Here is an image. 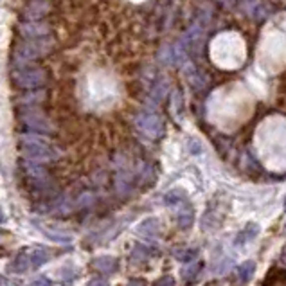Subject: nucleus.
I'll list each match as a JSON object with an SVG mask.
<instances>
[{
    "mask_svg": "<svg viewBox=\"0 0 286 286\" xmlns=\"http://www.w3.org/2000/svg\"><path fill=\"white\" fill-rule=\"evenodd\" d=\"M285 205H286V202H285Z\"/></svg>",
    "mask_w": 286,
    "mask_h": 286,
    "instance_id": "obj_18",
    "label": "nucleus"
},
{
    "mask_svg": "<svg viewBox=\"0 0 286 286\" xmlns=\"http://www.w3.org/2000/svg\"><path fill=\"white\" fill-rule=\"evenodd\" d=\"M259 234V225L258 223H249L238 236H236V245H245L249 243L250 239H254Z\"/></svg>",
    "mask_w": 286,
    "mask_h": 286,
    "instance_id": "obj_2",
    "label": "nucleus"
},
{
    "mask_svg": "<svg viewBox=\"0 0 286 286\" xmlns=\"http://www.w3.org/2000/svg\"><path fill=\"white\" fill-rule=\"evenodd\" d=\"M0 238H2V234H0Z\"/></svg>",
    "mask_w": 286,
    "mask_h": 286,
    "instance_id": "obj_17",
    "label": "nucleus"
},
{
    "mask_svg": "<svg viewBox=\"0 0 286 286\" xmlns=\"http://www.w3.org/2000/svg\"><path fill=\"white\" fill-rule=\"evenodd\" d=\"M254 272H256V263L254 261H245L239 265L238 268V277L241 283H247L250 281V277L254 276Z\"/></svg>",
    "mask_w": 286,
    "mask_h": 286,
    "instance_id": "obj_4",
    "label": "nucleus"
},
{
    "mask_svg": "<svg viewBox=\"0 0 286 286\" xmlns=\"http://www.w3.org/2000/svg\"><path fill=\"white\" fill-rule=\"evenodd\" d=\"M196 256H198V252L194 249H184V250H177V252H175V258L182 263L192 261V259H196Z\"/></svg>",
    "mask_w": 286,
    "mask_h": 286,
    "instance_id": "obj_6",
    "label": "nucleus"
},
{
    "mask_svg": "<svg viewBox=\"0 0 286 286\" xmlns=\"http://www.w3.org/2000/svg\"><path fill=\"white\" fill-rule=\"evenodd\" d=\"M137 126L148 137H159L162 133V121L157 115H150V113H144L137 119Z\"/></svg>",
    "mask_w": 286,
    "mask_h": 286,
    "instance_id": "obj_1",
    "label": "nucleus"
},
{
    "mask_svg": "<svg viewBox=\"0 0 286 286\" xmlns=\"http://www.w3.org/2000/svg\"><path fill=\"white\" fill-rule=\"evenodd\" d=\"M155 286H175V279L173 277H162V279H160L159 283H157Z\"/></svg>",
    "mask_w": 286,
    "mask_h": 286,
    "instance_id": "obj_12",
    "label": "nucleus"
},
{
    "mask_svg": "<svg viewBox=\"0 0 286 286\" xmlns=\"http://www.w3.org/2000/svg\"><path fill=\"white\" fill-rule=\"evenodd\" d=\"M89 286H108V285L103 279H92V281L89 283Z\"/></svg>",
    "mask_w": 286,
    "mask_h": 286,
    "instance_id": "obj_13",
    "label": "nucleus"
},
{
    "mask_svg": "<svg viewBox=\"0 0 286 286\" xmlns=\"http://www.w3.org/2000/svg\"><path fill=\"white\" fill-rule=\"evenodd\" d=\"M92 265H94L97 270H101V272H113V270L117 268V259L110 258V256H104V258H97Z\"/></svg>",
    "mask_w": 286,
    "mask_h": 286,
    "instance_id": "obj_3",
    "label": "nucleus"
},
{
    "mask_svg": "<svg viewBox=\"0 0 286 286\" xmlns=\"http://www.w3.org/2000/svg\"><path fill=\"white\" fill-rule=\"evenodd\" d=\"M45 261H47V254L45 252H34L33 256H31V265H33V267H40V265Z\"/></svg>",
    "mask_w": 286,
    "mask_h": 286,
    "instance_id": "obj_10",
    "label": "nucleus"
},
{
    "mask_svg": "<svg viewBox=\"0 0 286 286\" xmlns=\"http://www.w3.org/2000/svg\"><path fill=\"white\" fill-rule=\"evenodd\" d=\"M139 230H141L142 234H150V236L157 234V232H159V221L153 220V218H151V220H146Z\"/></svg>",
    "mask_w": 286,
    "mask_h": 286,
    "instance_id": "obj_7",
    "label": "nucleus"
},
{
    "mask_svg": "<svg viewBox=\"0 0 286 286\" xmlns=\"http://www.w3.org/2000/svg\"><path fill=\"white\" fill-rule=\"evenodd\" d=\"M184 200H186V196H184L182 191H171L166 194V203H168V205H179Z\"/></svg>",
    "mask_w": 286,
    "mask_h": 286,
    "instance_id": "obj_8",
    "label": "nucleus"
},
{
    "mask_svg": "<svg viewBox=\"0 0 286 286\" xmlns=\"http://www.w3.org/2000/svg\"><path fill=\"white\" fill-rule=\"evenodd\" d=\"M128 286H146V283L142 281V279H131V281L128 283Z\"/></svg>",
    "mask_w": 286,
    "mask_h": 286,
    "instance_id": "obj_14",
    "label": "nucleus"
},
{
    "mask_svg": "<svg viewBox=\"0 0 286 286\" xmlns=\"http://www.w3.org/2000/svg\"><path fill=\"white\" fill-rule=\"evenodd\" d=\"M31 265V259L27 258V256H20L18 259H16V270H20V272H24V270H27V267Z\"/></svg>",
    "mask_w": 286,
    "mask_h": 286,
    "instance_id": "obj_11",
    "label": "nucleus"
},
{
    "mask_svg": "<svg viewBox=\"0 0 286 286\" xmlns=\"http://www.w3.org/2000/svg\"><path fill=\"white\" fill-rule=\"evenodd\" d=\"M203 268V263H196V265H191V267L184 268L182 270V277L186 281H192V279H196V276L202 272Z\"/></svg>",
    "mask_w": 286,
    "mask_h": 286,
    "instance_id": "obj_5",
    "label": "nucleus"
},
{
    "mask_svg": "<svg viewBox=\"0 0 286 286\" xmlns=\"http://www.w3.org/2000/svg\"><path fill=\"white\" fill-rule=\"evenodd\" d=\"M33 286H51V285H49L47 279H38L36 283H33Z\"/></svg>",
    "mask_w": 286,
    "mask_h": 286,
    "instance_id": "obj_15",
    "label": "nucleus"
},
{
    "mask_svg": "<svg viewBox=\"0 0 286 286\" xmlns=\"http://www.w3.org/2000/svg\"><path fill=\"white\" fill-rule=\"evenodd\" d=\"M192 223V212H191V207H186L184 211L179 212V225L180 227H189Z\"/></svg>",
    "mask_w": 286,
    "mask_h": 286,
    "instance_id": "obj_9",
    "label": "nucleus"
},
{
    "mask_svg": "<svg viewBox=\"0 0 286 286\" xmlns=\"http://www.w3.org/2000/svg\"><path fill=\"white\" fill-rule=\"evenodd\" d=\"M281 259H283V263H285V265H286V250H285V252H283V256H281Z\"/></svg>",
    "mask_w": 286,
    "mask_h": 286,
    "instance_id": "obj_16",
    "label": "nucleus"
}]
</instances>
